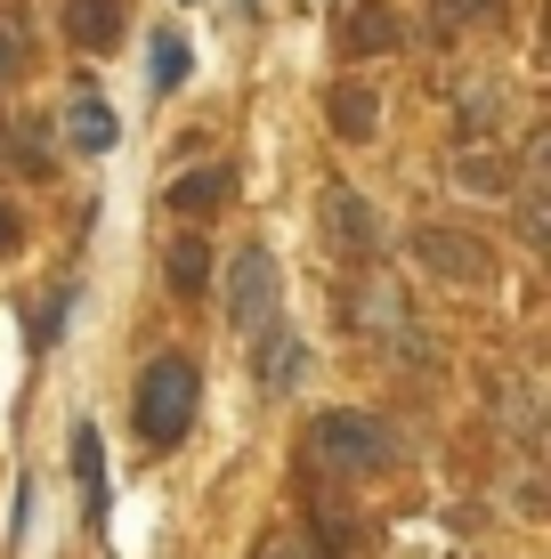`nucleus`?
<instances>
[{
	"mask_svg": "<svg viewBox=\"0 0 551 559\" xmlns=\"http://www.w3.org/2000/svg\"><path fill=\"white\" fill-rule=\"evenodd\" d=\"M9 163L16 170H33V179H49V170H57V154H49V139H41V130H9Z\"/></svg>",
	"mask_w": 551,
	"mask_h": 559,
	"instance_id": "obj_16",
	"label": "nucleus"
},
{
	"mask_svg": "<svg viewBox=\"0 0 551 559\" xmlns=\"http://www.w3.org/2000/svg\"><path fill=\"white\" fill-rule=\"evenodd\" d=\"M300 373H309V349H300V333H284V324H260V381L284 397Z\"/></svg>",
	"mask_w": 551,
	"mask_h": 559,
	"instance_id": "obj_10",
	"label": "nucleus"
},
{
	"mask_svg": "<svg viewBox=\"0 0 551 559\" xmlns=\"http://www.w3.org/2000/svg\"><path fill=\"white\" fill-rule=\"evenodd\" d=\"M57 324H65V293H57V300L41 308V317H33V349H49V341H57Z\"/></svg>",
	"mask_w": 551,
	"mask_h": 559,
	"instance_id": "obj_19",
	"label": "nucleus"
},
{
	"mask_svg": "<svg viewBox=\"0 0 551 559\" xmlns=\"http://www.w3.org/2000/svg\"><path fill=\"white\" fill-rule=\"evenodd\" d=\"M430 9H439L446 25H479V16H495L503 0H430Z\"/></svg>",
	"mask_w": 551,
	"mask_h": 559,
	"instance_id": "obj_17",
	"label": "nucleus"
},
{
	"mask_svg": "<svg viewBox=\"0 0 551 559\" xmlns=\"http://www.w3.org/2000/svg\"><path fill=\"white\" fill-rule=\"evenodd\" d=\"M276 260L268 243H243L236 260H227V324H243V333H260V324L276 317Z\"/></svg>",
	"mask_w": 551,
	"mask_h": 559,
	"instance_id": "obj_4",
	"label": "nucleus"
},
{
	"mask_svg": "<svg viewBox=\"0 0 551 559\" xmlns=\"http://www.w3.org/2000/svg\"><path fill=\"white\" fill-rule=\"evenodd\" d=\"M9 82H25V41L0 25V90H9Z\"/></svg>",
	"mask_w": 551,
	"mask_h": 559,
	"instance_id": "obj_18",
	"label": "nucleus"
},
{
	"mask_svg": "<svg viewBox=\"0 0 551 559\" xmlns=\"http://www.w3.org/2000/svg\"><path fill=\"white\" fill-rule=\"evenodd\" d=\"M163 267H170V293H179V300H195L203 284H212V243H203V236H170Z\"/></svg>",
	"mask_w": 551,
	"mask_h": 559,
	"instance_id": "obj_12",
	"label": "nucleus"
},
{
	"mask_svg": "<svg viewBox=\"0 0 551 559\" xmlns=\"http://www.w3.org/2000/svg\"><path fill=\"white\" fill-rule=\"evenodd\" d=\"M309 462H316V471H333V478H373V471H390V462H397V438H390L382 414L333 406V414H316V430H309Z\"/></svg>",
	"mask_w": 551,
	"mask_h": 559,
	"instance_id": "obj_1",
	"label": "nucleus"
},
{
	"mask_svg": "<svg viewBox=\"0 0 551 559\" xmlns=\"http://www.w3.org/2000/svg\"><path fill=\"white\" fill-rule=\"evenodd\" d=\"M325 114H333V130H340L349 146H366V139H373V122H382V98H373L366 82H340L333 98H325Z\"/></svg>",
	"mask_w": 551,
	"mask_h": 559,
	"instance_id": "obj_11",
	"label": "nucleus"
},
{
	"mask_svg": "<svg viewBox=\"0 0 551 559\" xmlns=\"http://www.w3.org/2000/svg\"><path fill=\"white\" fill-rule=\"evenodd\" d=\"M268 559H316V535H300V527H292V535H276Z\"/></svg>",
	"mask_w": 551,
	"mask_h": 559,
	"instance_id": "obj_20",
	"label": "nucleus"
},
{
	"mask_svg": "<svg viewBox=\"0 0 551 559\" xmlns=\"http://www.w3.org/2000/svg\"><path fill=\"white\" fill-rule=\"evenodd\" d=\"M16 236H25V227H16V211L0 203V252H16Z\"/></svg>",
	"mask_w": 551,
	"mask_h": 559,
	"instance_id": "obj_21",
	"label": "nucleus"
},
{
	"mask_svg": "<svg viewBox=\"0 0 551 559\" xmlns=\"http://www.w3.org/2000/svg\"><path fill=\"white\" fill-rule=\"evenodd\" d=\"M146 73H155V98H163V90H179L187 73H195V49H187V33H155V49H146Z\"/></svg>",
	"mask_w": 551,
	"mask_h": 559,
	"instance_id": "obj_13",
	"label": "nucleus"
},
{
	"mask_svg": "<svg viewBox=\"0 0 551 559\" xmlns=\"http://www.w3.org/2000/svg\"><path fill=\"white\" fill-rule=\"evenodd\" d=\"M113 139H122V114H113L106 98H89V90H82V98L65 106V146L98 163V154H113Z\"/></svg>",
	"mask_w": 551,
	"mask_h": 559,
	"instance_id": "obj_6",
	"label": "nucleus"
},
{
	"mask_svg": "<svg viewBox=\"0 0 551 559\" xmlns=\"http://www.w3.org/2000/svg\"><path fill=\"white\" fill-rule=\"evenodd\" d=\"M414 267L422 276H446V284H487L495 276V252H487L479 236H463V227H414Z\"/></svg>",
	"mask_w": 551,
	"mask_h": 559,
	"instance_id": "obj_3",
	"label": "nucleus"
},
{
	"mask_svg": "<svg viewBox=\"0 0 551 559\" xmlns=\"http://www.w3.org/2000/svg\"><path fill=\"white\" fill-rule=\"evenodd\" d=\"M195 397H203L195 365H187V357H155V365L139 373V397H130V406H139V438L170 454V447L187 438V421H195Z\"/></svg>",
	"mask_w": 551,
	"mask_h": 559,
	"instance_id": "obj_2",
	"label": "nucleus"
},
{
	"mask_svg": "<svg viewBox=\"0 0 551 559\" xmlns=\"http://www.w3.org/2000/svg\"><path fill=\"white\" fill-rule=\"evenodd\" d=\"M122 16H130V0H65V41L106 57L113 41H122Z\"/></svg>",
	"mask_w": 551,
	"mask_h": 559,
	"instance_id": "obj_7",
	"label": "nucleus"
},
{
	"mask_svg": "<svg viewBox=\"0 0 551 559\" xmlns=\"http://www.w3.org/2000/svg\"><path fill=\"white\" fill-rule=\"evenodd\" d=\"M73 471L89 487V511H106V447H98V421H73Z\"/></svg>",
	"mask_w": 551,
	"mask_h": 559,
	"instance_id": "obj_14",
	"label": "nucleus"
},
{
	"mask_svg": "<svg viewBox=\"0 0 551 559\" xmlns=\"http://www.w3.org/2000/svg\"><path fill=\"white\" fill-rule=\"evenodd\" d=\"M227 195H236L227 163H203V170H187V179H170V187H163V211H187V219H203V211H219Z\"/></svg>",
	"mask_w": 551,
	"mask_h": 559,
	"instance_id": "obj_9",
	"label": "nucleus"
},
{
	"mask_svg": "<svg viewBox=\"0 0 551 559\" xmlns=\"http://www.w3.org/2000/svg\"><path fill=\"white\" fill-rule=\"evenodd\" d=\"M340 49H349V57L406 49V16H397L390 0H340Z\"/></svg>",
	"mask_w": 551,
	"mask_h": 559,
	"instance_id": "obj_5",
	"label": "nucleus"
},
{
	"mask_svg": "<svg viewBox=\"0 0 551 559\" xmlns=\"http://www.w3.org/2000/svg\"><path fill=\"white\" fill-rule=\"evenodd\" d=\"M454 187H470V195H503L511 163H503V154H463V163H454Z\"/></svg>",
	"mask_w": 551,
	"mask_h": 559,
	"instance_id": "obj_15",
	"label": "nucleus"
},
{
	"mask_svg": "<svg viewBox=\"0 0 551 559\" xmlns=\"http://www.w3.org/2000/svg\"><path fill=\"white\" fill-rule=\"evenodd\" d=\"M325 227H333L340 252H357V260L382 243V219H373V203H366V195H349V187H333V195H325Z\"/></svg>",
	"mask_w": 551,
	"mask_h": 559,
	"instance_id": "obj_8",
	"label": "nucleus"
}]
</instances>
